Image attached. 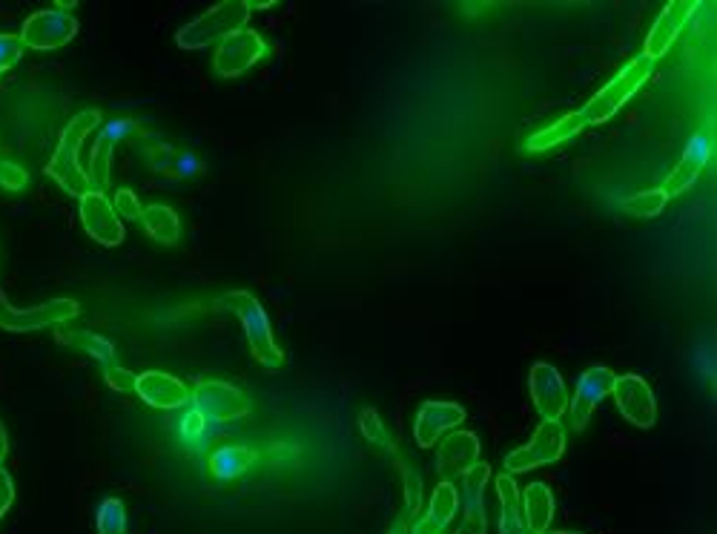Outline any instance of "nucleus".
<instances>
[{
    "label": "nucleus",
    "instance_id": "nucleus-1",
    "mask_svg": "<svg viewBox=\"0 0 717 534\" xmlns=\"http://www.w3.org/2000/svg\"><path fill=\"white\" fill-rule=\"evenodd\" d=\"M101 124V113L90 110V113H81L69 121L64 133H60L58 150H55L53 161L46 164V175H53L60 188L67 190L69 196L83 198L87 193H92V184L87 179V170H81V161H78V152H81L83 138L90 136L92 129Z\"/></svg>",
    "mask_w": 717,
    "mask_h": 534
},
{
    "label": "nucleus",
    "instance_id": "nucleus-2",
    "mask_svg": "<svg viewBox=\"0 0 717 534\" xmlns=\"http://www.w3.org/2000/svg\"><path fill=\"white\" fill-rule=\"evenodd\" d=\"M247 18H250L247 0H225V3H216L213 9H207L202 18L190 21L187 26H181L179 35H175V44L181 49H190V53L207 49V46L221 44L230 35L244 30Z\"/></svg>",
    "mask_w": 717,
    "mask_h": 534
},
{
    "label": "nucleus",
    "instance_id": "nucleus-3",
    "mask_svg": "<svg viewBox=\"0 0 717 534\" xmlns=\"http://www.w3.org/2000/svg\"><path fill=\"white\" fill-rule=\"evenodd\" d=\"M651 72H655V60H651L649 55H637L631 64H626V67L580 110L585 124H589V127L591 124H605V121L612 118V115L640 90L642 83L649 81Z\"/></svg>",
    "mask_w": 717,
    "mask_h": 534
},
{
    "label": "nucleus",
    "instance_id": "nucleus-4",
    "mask_svg": "<svg viewBox=\"0 0 717 534\" xmlns=\"http://www.w3.org/2000/svg\"><path fill=\"white\" fill-rule=\"evenodd\" d=\"M221 305L239 317L241 328H244L247 345H250L253 356L259 360V365H264V368H278L284 362V354L278 351L273 333H270L268 314H264V308L259 305V299H255L253 294H247V291H232V294H227L225 299H221Z\"/></svg>",
    "mask_w": 717,
    "mask_h": 534
},
{
    "label": "nucleus",
    "instance_id": "nucleus-5",
    "mask_svg": "<svg viewBox=\"0 0 717 534\" xmlns=\"http://www.w3.org/2000/svg\"><path fill=\"white\" fill-rule=\"evenodd\" d=\"M81 314V305L76 299H49L35 308H15L0 291V328L3 331H41L49 325H64Z\"/></svg>",
    "mask_w": 717,
    "mask_h": 534
},
{
    "label": "nucleus",
    "instance_id": "nucleus-6",
    "mask_svg": "<svg viewBox=\"0 0 717 534\" xmlns=\"http://www.w3.org/2000/svg\"><path fill=\"white\" fill-rule=\"evenodd\" d=\"M562 452H566V431H562V425L560 422L543 420V425L531 436V443L505 457V475H520V471H528V468L551 466V463H557L562 457Z\"/></svg>",
    "mask_w": 717,
    "mask_h": 534
},
{
    "label": "nucleus",
    "instance_id": "nucleus-7",
    "mask_svg": "<svg viewBox=\"0 0 717 534\" xmlns=\"http://www.w3.org/2000/svg\"><path fill=\"white\" fill-rule=\"evenodd\" d=\"M193 402L195 411H202L209 422L239 420L250 411L244 394L236 385L221 383V379H195Z\"/></svg>",
    "mask_w": 717,
    "mask_h": 534
},
{
    "label": "nucleus",
    "instance_id": "nucleus-8",
    "mask_svg": "<svg viewBox=\"0 0 717 534\" xmlns=\"http://www.w3.org/2000/svg\"><path fill=\"white\" fill-rule=\"evenodd\" d=\"M78 35V21L64 9H41L23 21L21 41L30 49H60Z\"/></svg>",
    "mask_w": 717,
    "mask_h": 534
},
{
    "label": "nucleus",
    "instance_id": "nucleus-9",
    "mask_svg": "<svg viewBox=\"0 0 717 534\" xmlns=\"http://www.w3.org/2000/svg\"><path fill=\"white\" fill-rule=\"evenodd\" d=\"M264 55H268V44L262 41V35L253 30H241L218 44L213 67L221 78H236L247 72L253 64H259Z\"/></svg>",
    "mask_w": 717,
    "mask_h": 534
},
{
    "label": "nucleus",
    "instance_id": "nucleus-10",
    "mask_svg": "<svg viewBox=\"0 0 717 534\" xmlns=\"http://www.w3.org/2000/svg\"><path fill=\"white\" fill-rule=\"evenodd\" d=\"M614 399H617V408L621 414L626 417L631 425L637 429H651L655 425V417H658V406H655V394H651L649 383L637 374H626L614 379L612 388Z\"/></svg>",
    "mask_w": 717,
    "mask_h": 534
},
{
    "label": "nucleus",
    "instance_id": "nucleus-11",
    "mask_svg": "<svg viewBox=\"0 0 717 534\" xmlns=\"http://www.w3.org/2000/svg\"><path fill=\"white\" fill-rule=\"evenodd\" d=\"M528 388L534 408L543 414V420L560 422V417L568 411V394L560 371L548 362H537L528 374Z\"/></svg>",
    "mask_w": 717,
    "mask_h": 534
},
{
    "label": "nucleus",
    "instance_id": "nucleus-12",
    "mask_svg": "<svg viewBox=\"0 0 717 534\" xmlns=\"http://www.w3.org/2000/svg\"><path fill=\"white\" fill-rule=\"evenodd\" d=\"M614 379H617V374H612V371L603 368V365H591V368L580 376L574 399H568V414H571L574 431L585 429V422L591 420L594 408L603 402V397L612 394Z\"/></svg>",
    "mask_w": 717,
    "mask_h": 534
},
{
    "label": "nucleus",
    "instance_id": "nucleus-13",
    "mask_svg": "<svg viewBox=\"0 0 717 534\" xmlns=\"http://www.w3.org/2000/svg\"><path fill=\"white\" fill-rule=\"evenodd\" d=\"M81 221L83 230H87L98 245L115 248V245L124 241V227H121L118 213H115V207L101 190H92V193H87V196L81 198Z\"/></svg>",
    "mask_w": 717,
    "mask_h": 534
},
{
    "label": "nucleus",
    "instance_id": "nucleus-14",
    "mask_svg": "<svg viewBox=\"0 0 717 534\" xmlns=\"http://www.w3.org/2000/svg\"><path fill=\"white\" fill-rule=\"evenodd\" d=\"M697 0H672L669 7L663 9V15L658 18V23L651 26L649 38H646V53L651 60H658L660 55L669 53V46L678 41L680 30L692 21V15L697 12Z\"/></svg>",
    "mask_w": 717,
    "mask_h": 534
},
{
    "label": "nucleus",
    "instance_id": "nucleus-15",
    "mask_svg": "<svg viewBox=\"0 0 717 534\" xmlns=\"http://www.w3.org/2000/svg\"><path fill=\"white\" fill-rule=\"evenodd\" d=\"M135 394L152 408H161V411H172V408H181L184 402L193 399V391L187 385L175 379L172 374H164V371H147V374H138V383H135Z\"/></svg>",
    "mask_w": 717,
    "mask_h": 534
},
{
    "label": "nucleus",
    "instance_id": "nucleus-16",
    "mask_svg": "<svg viewBox=\"0 0 717 534\" xmlns=\"http://www.w3.org/2000/svg\"><path fill=\"white\" fill-rule=\"evenodd\" d=\"M491 477L488 463H474L471 468L463 471V491H465V520L459 523L456 534H486V482Z\"/></svg>",
    "mask_w": 717,
    "mask_h": 534
},
{
    "label": "nucleus",
    "instance_id": "nucleus-17",
    "mask_svg": "<svg viewBox=\"0 0 717 534\" xmlns=\"http://www.w3.org/2000/svg\"><path fill=\"white\" fill-rule=\"evenodd\" d=\"M463 420H465V408L456 406V402H425V406L419 408L417 422H413L417 445L431 448V445H436V440H440L445 431L456 429Z\"/></svg>",
    "mask_w": 717,
    "mask_h": 534
},
{
    "label": "nucleus",
    "instance_id": "nucleus-18",
    "mask_svg": "<svg viewBox=\"0 0 717 534\" xmlns=\"http://www.w3.org/2000/svg\"><path fill=\"white\" fill-rule=\"evenodd\" d=\"M712 156V141L706 136H695L688 141L686 152H683V159L678 161V167L672 170V175L665 179V188H660L665 196H680L683 190H688L697 181V175L703 173V167L709 161Z\"/></svg>",
    "mask_w": 717,
    "mask_h": 534
},
{
    "label": "nucleus",
    "instance_id": "nucleus-19",
    "mask_svg": "<svg viewBox=\"0 0 717 534\" xmlns=\"http://www.w3.org/2000/svg\"><path fill=\"white\" fill-rule=\"evenodd\" d=\"M479 459V436L471 431H454L442 440L440 454H436V468H440L445 480L451 475H459L465 468H471Z\"/></svg>",
    "mask_w": 717,
    "mask_h": 534
},
{
    "label": "nucleus",
    "instance_id": "nucleus-20",
    "mask_svg": "<svg viewBox=\"0 0 717 534\" xmlns=\"http://www.w3.org/2000/svg\"><path fill=\"white\" fill-rule=\"evenodd\" d=\"M129 129H133V121H129V118L106 121L104 133L98 136L95 147H92L90 170H87V179H90V184H98V188L110 184V167H113V144L127 136Z\"/></svg>",
    "mask_w": 717,
    "mask_h": 534
},
{
    "label": "nucleus",
    "instance_id": "nucleus-21",
    "mask_svg": "<svg viewBox=\"0 0 717 534\" xmlns=\"http://www.w3.org/2000/svg\"><path fill=\"white\" fill-rule=\"evenodd\" d=\"M456 509H459V495H456V486L451 480H442L436 486L434 497H431V509L422 520L413 523V534H442L448 529V523L454 520Z\"/></svg>",
    "mask_w": 717,
    "mask_h": 534
},
{
    "label": "nucleus",
    "instance_id": "nucleus-22",
    "mask_svg": "<svg viewBox=\"0 0 717 534\" xmlns=\"http://www.w3.org/2000/svg\"><path fill=\"white\" fill-rule=\"evenodd\" d=\"M520 509H523L525 529L531 534L548 532L554 518V495L546 482H531L528 489L520 497Z\"/></svg>",
    "mask_w": 717,
    "mask_h": 534
},
{
    "label": "nucleus",
    "instance_id": "nucleus-23",
    "mask_svg": "<svg viewBox=\"0 0 717 534\" xmlns=\"http://www.w3.org/2000/svg\"><path fill=\"white\" fill-rule=\"evenodd\" d=\"M58 339L64 345L76 348V351H83V354H90L92 360H98L104 368L110 365H118L115 362V345L113 342H106L104 337H98V333L87 331V328H67V322L58 325Z\"/></svg>",
    "mask_w": 717,
    "mask_h": 534
},
{
    "label": "nucleus",
    "instance_id": "nucleus-24",
    "mask_svg": "<svg viewBox=\"0 0 717 534\" xmlns=\"http://www.w3.org/2000/svg\"><path fill=\"white\" fill-rule=\"evenodd\" d=\"M585 127H589V124H585L583 113H568V115H562L560 121H554L551 127L537 129V133H534V136L525 141V150H528V152L551 150V147H557V144L580 136Z\"/></svg>",
    "mask_w": 717,
    "mask_h": 534
},
{
    "label": "nucleus",
    "instance_id": "nucleus-25",
    "mask_svg": "<svg viewBox=\"0 0 717 534\" xmlns=\"http://www.w3.org/2000/svg\"><path fill=\"white\" fill-rule=\"evenodd\" d=\"M497 495H500V534H531L525 529L523 509H520V489L511 475L497 477Z\"/></svg>",
    "mask_w": 717,
    "mask_h": 534
},
{
    "label": "nucleus",
    "instance_id": "nucleus-26",
    "mask_svg": "<svg viewBox=\"0 0 717 534\" xmlns=\"http://www.w3.org/2000/svg\"><path fill=\"white\" fill-rule=\"evenodd\" d=\"M259 454L253 448H244V445H225L218 448L213 457H209V471L218 477V480H236L239 475H244L247 468L253 466Z\"/></svg>",
    "mask_w": 717,
    "mask_h": 534
},
{
    "label": "nucleus",
    "instance_id": "nucleus-27",
    "mask_svg": "<svg viewBox=\"0 0 717 534\" xmlns=\"http://www.w3.org/2000/svg\"><path fill=\"white\" fill-rule=\"evenodd\" d=\"M141 221L144 227H147V234L156 241H161V245H175V241H179V216H175V211L167 207V204H152V207H147V211L141 213Z\"/></svg>",
    "mask_w": 717,
    "mask_h": 534
},
{
    "label": "nucleus",
    "instance_id": "nucleus-28",
    "mask_svg": "<svg viewBox=\"0 0 717 534\" xmlns=\"http://www.w3.org/2000/svg\"><path fill=\"white\" fill-rule=\"evenodd\" d=\"M98 534H124L127 532V512L118 497H106L104 503L98 505L95 514Z\"/></svg>",
    "mask_w": 717,
    "mask_h": 534
},
{
    "label": "nucleus",
    "instance_id": "nucleus-29",
    "mask_svg": "<svg viewBox=\"0 0 717 534\" xmlns=\"http://www.w3.org/2000/svg\"><path fill=\"white\" fill-rule=\"evenodd\" d=\"M665 202H669V196H665L663 190H642V193H635V196H628L623 202V211L631 213V216L651 218L663 213Z\"/></svg>",
    "mask_w": 717,
    "mask_h": 534
},
{
    "label": "nucleus",
    "instance_id": "nucleus-30",
    "mask_svg": "<svg viewBox=\"0 0 717 534\" xmlns=\"http://www.w3.org/2000/svg\"><path fill=\"white\" fill-rule=\"evenodd\" d=\"M358 429L367 436V443H376L379 448H394V443L388 440V431H385V425H382L379 414H376L374 408H365V411L358 414Z\"/></svg>",
    "mask_w": 717,
    "mask_h": 534
},
{
    "label": "nucleus",
    "instance_id": "nucleus-31",
    "mask_svg": "<svg viewBox=\"0 0 717 534\" xmlns=\"http://www.w3.org/2000/svg\"><path fill=\"white\" fill-rule=\"evenodd\" d=\"M23 49L26 46H23L21 35H0V76L15 67L18 60L23 58Z\"/></svg>",
    "mask_w": 717,
    "mask_h": 534
},
{
    "label": "nucleus",
    "instance_id": "nucleus-32",
    "mask_svg": "<svg viewBox=\"0 0 717 534\" xmlns=\"http://www.w3.org/2000/svg\"><path fill=\"white\" fill-rule=\"evenodd\" d=\"M207 417L202 411H187L184 420H181V436L187 440V443H202L204 436H207Z\"/></svg>",
    "mask_w": 717,
    "mask_h": 534
},
{
    "label": "nucleus",
    "instance_id": "nucleus-33",
    "mask_svg": "<svg viewBox=\"0 0 717 534\" xmlns=\"http://www.w3.org/2000/svg\"><path fill=\"white\" fill-rule=\"evenodd\" d=\"M104 376H106V385H110L113 391L135 394V383H138V376H135L133 371L121 368V365H110V368H104Z\"/></svg>",
    "mask_w": 717,
    "mask_h": 534
},
{
    "label": "nucleus",
    "instance_id": "nucleus-34",
    "mask_svg": "<svg viewBox=\"0 0 717 534\" xmlns=\"http://www.w3.org/2000/svg\"><path fill=\"white\" fill-rule=\"evenodd\" d=\"M30 184V175L15 161H0V188L3 190H23Z\"/></svg>",
    "mask_w": 717,
    "mask_h": 534
},
{
    "label": "nucleus",
    "instance_id": "nucleus-35",
    "mask_svg": "<svg viewBox=\"0 0 717 534\" xmlns=\"http://www.w3.org/2000/svg\"><path fill=\"white\" fill-rule=\"evenodd\" d=\"M422 505V480L413 468H405V509L408 512H419Z\"/></svg>",
    "mask_w": 717,
    "mask_h": 534
},
{
    "label": "nucleus",
    "instance_id": "nucleus-36",
    "mask_svg": "<svg viewBox=\"0 0 717 534\" xmlns=\"http://www.w3.org/2000/svg\"><path fill=\"white\" fill-rule=\"evenodd\" d=\"M115 213H121L124 218H141L144 207L133 190H118L115 193Z\"/></svg>",
    "mask_w": 717,
    "mask_h": 534
},
{
    "label": "nucleus",
    "instance_id": "nucleus-37",
    "mask_svg": "<svg viewBox=\"0 0 717 534\" xmlns=\"http://www.w3.org/2000/svg\"><path fill=\"white\" fill-rule=\"evenodd\" d=\"M147 156H150V164L156 167V170H167V167L172 164V159H175L172 147H170V144H164V141L150 144V147H147Z\"/></svg>",
    "mask_w": 717,
    "mask_h": 534
},
{
    "label": "nucleus",
    "instance_id": "nucleus-38",
    "mask_svg": "<svg viewBox=\"0 0 717 534\" xmlns=\"http://www.w3.org/2000/svg\"><path fill=\"white\" fill-rule=\"evenodd\" d=\"M15 500V482L9 477V471L0 466V518L9 512V505Z\"/></svg>",
    "mask_w": 717,
    "mask_h": 534
},
{
    "label": "nucleus",
    "instance_id": "nucleus-39",
    "mask_svg": "<svg viewBox=\"0 0 717 534\" xmlns=\"http://www.w3.org/2000/svg\"><path fill=\"white\" fill-rule=\"evenodd\" d=\"M9 452V440H7V429H3V422H0V463H3V457H7Z\"/></svg>",
    "mask_w": 717,
    "mask_h": 534
},
{
    "label": "nucleus",
    "instance_id": "nucleus-40",
    "mask_svg": "<svg viewBox=\"0 0 717 534\" xmlns=\"http://www.w3.org/2000/svg\"><path fill=\"white\" fill-rule=\"evenodd\" d=\"M388 534H405V523H402V520H397V523L390 526Z\"/></svg>",
    "mask_w": 717,
    "mask_h": 534
},
{
    "label": "nucleus",
    "instance_id": "nucleus-41",
    "mask_svg": "<svg viewBox=\"0 0 717 534\" xmlns=\"http://www.w3.org/2000/svg\"><path fill=\"white\" fill-rule=\"evenodd\" d=\"M543 534H548V532H543ZM551 534H580V532H551Z\"/></svg>",
    "mask_w": 717,
    "mask_h": 534
}]
</instances>
